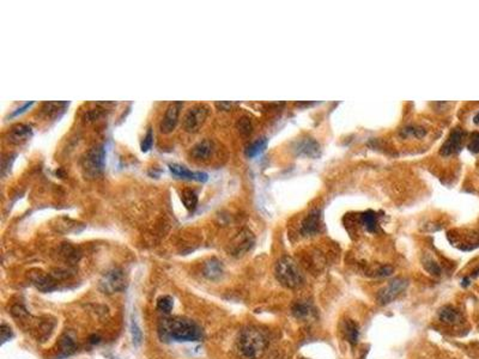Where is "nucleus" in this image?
Instances as JSON below:
<instances>
[{
	"label": "nucleus",
	"instance_id": "nucleus-1",
	"mask_svg": "<svg viewBox=\"0 0 479 359\" xmlns=\"http://www.w3.org/2000/svg\"><path fill=\"white\" fill-rule=\"evenodd\" d=\"M158 333L164 340L174 341H198L203 337L202 330L196 322L180 316L161 321Z\"/></svg>",
	"mask_w": 479,
	"mask_h": 359
},
{
	"label": "nucleus",
	"instance_id": "nucleus-2",
	"mask_svg": "<svg viewBox=\"0 0 479 359\" xmlns=\"http://www.w3.org/2000/svg\"><path fill=\"white\" fill-rule=\"evenodd\" d=\"M269 340L266 334L259 328L249 327L241 331L237 339V348L246 359H259L265 353Z\"/></svg>",
	"mask_w": 479,
	"mask_h": 359
},
{
	"label": "nucleus",
	"instance_id": "nucleus-3",
	"mask_svg": "<svg viewBox=\"0 0 479 359\" xmlns=\"http://www.w3.org/2000/svg\"><path fill=\"white\" fill-rule=\"evenodd\" d=\"M274 273L277 280L288 288H297L304 283L302 271L296 261L290 256H283L277 261Z\"/></svg>",
	"mask_w": 479,
	"mask_h": 359
},
{
	"label": "nucleus",
	"instance_id": "nucleus-4",
	"mask_svg": "<svg viewBox=\"0 0 479 359\" xmlns=\"http://www.w3.org/2000/svg\"><path fill=\"white\" fill-rule=\"evenodd\" d=\"M106 149L102 144L91 147L82 159V169L85 176L95 179L105 170Z\"/></svg>",
	"mask_w": 479,
	"mask_h": 359
},
{
	"label": "nucleus",
	"instance_id": "nucleus-5",
	"mask_svg": "<svg viewBox=\"0 0 479 359\" xmlns=\"http://www.w3.org/2000/svg\"><path fill=\"white\" fill-rule=\"evenodd\" d=\"M209 113V107L204 103H197L190 107L182 119V126L186 132L197 133L205 123Z\"/></svg>",
	"mask_w": 479,
	"mask_h": 359
},
{
	"label": "nucleus",
	"instance_id": "nucleus-6",
	"mask_svg": "<svg viewBox=\"0 0 479 359\" xmlns=\"http://www.w3.org/2000/svg\"><path fill=\"white\" fill-rule=\"evenodd\" d=\"M126 276L120 268H113L103 274L99 283V288L103 293L112 295L126 288Z\"/></svg>",
	"mask_w": 479,
	"mask_h": 359
},
{
	"label": "nucleus",
	"instance_id": "nucleus-7",
	"mask_svg": "<svg viewBox=\"0 0 479 359\" xmlns=\"http://www.w3.org/2000/svg\"><path fill=\"white\" fill-rule=\"evenodd\" d=\"M254 243H256V237H254L252 231L243 229L230 241L227 250L231 256L241 257L252 249Z\"/></svg>",
	"mask_w": 479,
	"mask_h": 359
},
{
	"label": "nucleus",
	"instance_id": "nucleus-8",
	"mask_svg": "<svg viewBox=\"0 0 479 359\" xmlns=\"http://www.w3.org/2000/svg\"><path fill=\"white\" fill-rule=\"evenodd\" d=\"M408 281L404 278H395L387 286L381 288L376 295V302L380 305H387L393 302L395 298H398L403 293V291L406 290Z\"/></svg>",
	"mask_w": 479,
	"mask_h": 359
},
{
	"label": "nucleus",
	"instance_id": "nucleus-9",
	"mask_svg": "<svg viewBox=\"0 0 479 359\" xmlns=\"http://www.w3.org/2000/svg\"><path fill=\"white\" fill-rule=\"evenodd\" d=\"M183 107V102H173L170 103L167 108L166 113H164V116L161 121L159 125V129L161 132L164 134H169L172 133L175 127L179 122V116H180V112Z\"/></svg>",
	"mask_w": 479,
	"mask_h": 359
},
{
	"label": "nucleus",
	"instance_id": "nucleus-10",
	"mask_svg": "<svg viewBox=\"0 0 479 359\" xmlns=\"http://www.w3.org/2000/svg\"><path fill=\"white\" fill-rule=\"evenodd\" d=\"M466 139V133L460 128H455L453 132L450 134L447 140L441 146L440 153L443 156H451L454 153H458L464 146V142Z\"/></svg>",
	"mask_w": 479,
	"mask_h": 359
},
{
	"label": "nucleus",
	"instance_id": "nucleus-11",
	"mask_svg": "<svg viewBox=\"0 0 479 359\" xmlns=\"http://www.w3.org/2000/svg\"><path fill=\"white\" fill-rule=\"evenodd\" d=\"M321 226H323V220H321V211L313 210L308 216L304 218L301 225V233L303 236H311L320 233Z\"/></svg>",
	"mask_w": 479,
	"mask_h": 359
},
{
	"label": "nucleus",
	"instance_id": "nucleus-12",
	"mask_svg": "<svg viewBox=\"0 0 479 359\" xmlns=\"http://www.w3.org/2000/svg\"><path fill=\"white\" fill-rule=\"evenodd\" d=\"M33 137V128L31 126L25 125V123H17L10 129L8 139L9 143L13 144V145H22L28 142V140Z\"/></svg>",
	"mask_w": 479,
	"mask_h": 359
},
{
	"label": "nucleus",
	"instance_id": "nucleus-13",
	"mask_svg": "<svg viewBox=\"0 0 479 359\" xmlns=\"http://www.w3.org/2000/svg\"><path fill=\"white\" fill-rule=\"evenodd\" d=\"M169 169H170V172L173 173V175H175L176 177H180V179H183V180L205 182V181H207V179H209V175H207L206 173L192 172V170L187 169L186 167L180 166V164H176V163L169 164Z\"/></svg>",
	"mask_w": 479,
	"mask_h": 359
},
{
	"label": "nucleus",
	"instance_id": "nucleus-14",
	"mask_svg": "<svg viewBox=\"0 0 479 359\" xmlns=\"http://www.w3.org/2000/svg\"><path fill=\"white\" fill-rule=\"evenodd\" d=\"M30 279H31L33 284L35 285L36 288H39L42 292H51V291L56 288V279L54 276L51 274L43 273V272H38V273L30 274Z\"/></svg>",
	"mask_w": 479,
	"mask_h": 359
},
{
	"label": "nucleus",
	"instance_id": "nucleus-15",
	"mask_svg": "<svg viewBox=\"0 0 479 359\" xmlns=\"http://www.w3.org/2000/svg\"><path fill=\"white\" fill-rule=\"evenodd\" d=\"M295 150L300 156H307L310 158H316L320 156V144L313 138L301 139L300 142H297Z\"/></svg>",
	"mask_w": 479,
	"mask_h": 359
},
{
	"label": "nucleus",
	"instance_id": "nucleus-16",
	"mask_svg": "<svg viewBox=\"0 0 479 359\" xmlns=\"http://www.w3.org/2000/svg\"><path fill=\"white\" fill-rule=\"evenodd\" d=\"M214 150L213 143L209 139H204L197 143L189 151V155L196 160H206L212 156Z\"/></svg>",
	"mask_w": 479,
	"mask_h": 359
},
{
	"label": "nucleus",
	"instance_id": "nucleus-17",
	"mask_svg": "<svg viewBox=\"0 0 479 359\" xmlns=\"http://www.w3.org/2000/svg\"><path fill=\"white\" fill-rule=\"evenodd\" d=\"M203 272H204V276H205L207 279L217 280L222 277V274L224 272L223 264L220 263L219 260L212 257V259L207 260L206 263L204 264Z\"/></svg>",
	"mask_w": 479,
	"mask_h": 359
},
{
	"label": "nucleus",
	"instance_id": "nucleus-18",
	"mask_svg": "<svg viewBox=\"0 0 479 359\" xmlns=\"http://www.w3.org/2000/svg\"><path fill=\"white\" fill-rule=\"evenodd\" d=\"M267 144H269V140H267L266 137H261V138H258L257 140H254L249 144L248 146L246 147L244 150V153L248 158H254V157L259 156L260 153H263L265 149L267 147Z\"/></svg>",
	"mask_w": 479,
	"mask_h": 359
},
{
	"label": "nucleus",
	"instance_id": "nucleus-19",
	"mask_svg": "<svg viewBox=\"0 0 479 359\" xmlns=\"http://www.w3.org/2000/svg\"><path fill=\"white\" fill-rule=\"evenodd\" d=\"M361 224L368 233H376L378 229V216L374 211H367L362 213Z\"/></svg>",
	"mask_w": 479,
	"mask_h": 359
},
{
	"label": "nucleus",
	"instance_id": "nucleus-20",
	"mask_svg": "<svg viewBox=\"0 0 479 359\" xmlns=\"http://www.w3.org/2000/svg\"><path fill=\"white\" fill-rule=\"evenodd\" d=\"M438 317H440V320L443 322V323L447 324H455L460 321V314H459V311L455 310L451 305H445V307L442 308L440 313H438Z\"/></svg>",
	"mask_w": 479,
	"mask_h": 359
},
{
	"label": "nucleus",
	"instance_id": "nucleus-21",
	"mask_svg": "<svg viewBox=\"0 0 479 359\" xmlns=\"http://www.w3.org/2000/svg\"><path fill=\"white\" fill-rule=\"evenodd\" d=\"M69 106L68 102H47L42 107V112L46 114L47 116L56 117L60 116V113L65 112V108Z\"/></svg>",
	"mask_w": 479,
	"mask_h": 359
},
{
	"label": "nucleus",
	"instance_id": "nucleus-22",
	"mask_svg": "<svg viewBox=\"0 0 479 359\" xmlns=\"http://www.w3.org/2000/svg\"><path fill=\"white\" fill-rule=\"evenodd\" d=\"M181 201L185 205V207L189 212H193L197 209L198 205V195L192 189H183L181 193Z\"/></svg>",
	"mask_w": 479,
	"mask_h": 359
},
{
	"label": "nucleus",
	"instance_id": "nucleus-23",
	"mask_svg": "<svg viewBox=\"0 0 479 359\" xmlns=\"http://www.w3.org/2000/svg\"><path fill=\"white\" fill-rule=\"evenodd\" d=\"M59 347H60V352H61V354L63 355V357L75 353V351H76L75 341H73L68 334H63L62 337L60 338Z\"/></svg>",
	"mask_w": 479,
	"mask_h": 359
},
{
	"label": "nucleus",
	"instance_id": "nucleus-24",
	"mask_svg": "<svg viewBox=\"0 0 479 359\" xmlns=\"http://www.w3.org/2000/svg\"><path fill=\"white\" fill-rule=\"evenodd\" d=\"M345 333H346L347 341L355 346L358 343V337H360V331H358V326L353 320H349L346 322V328H345Z\"/></svg>",
	"mask_w": 479,
	"mask_h": 359
},
{
	"label": "nucleus",
	"instance_id": "nucleus-25",
	"mask_svg": "<svg viewBox=\"0 0 479 359\" xmlns=\"http://www.w3.org/2000/svg\"><path fill=\"white\" fill-rule=\"evenodd\" d=\"M425 133H427V130L421 126H407L400 132L403 137H416V138H422L425 136Z\"/></svg>",
	"mask_w": 479,
	"mask_h": 359
},
{
	"label": "nucleus",
	"instance_id": "nucleus-26",
	"mask_svg": "<svg viewBox=\"0 0 479 359\" xmlns=\"http://www.w3.org/2000/svg\"><path fill=\"white\" fill-rule=\"evenodd\" d=\"M173 307H174V301L170 296L159 297L158 301H157V308H158V310H161L164 314H169L170 311L173 310Z\"/></svg>",
	"mask_w": 479,
	"mask_h": 359
},
{
	"label": "nucleus",
	"instance_id": "nucleus-27",
	"mask_svg": "<svg viewBox=\"0 0 479 359\" xmlns=\"http://www.w3.org/2000/svg\"><path fill=\"white\" fill-rule=\"evenodd\" d=\"M236 126H237V129L240 130V133L243 134V136H248V134L252 133V130H253L252 121H250L249 117H247V116H242L241 119H239Z\"/></svg>",
	"mask_w": 479,
	"mask_h": 359
},
{
	"label": "nucleus",
	"instance_id": "nucleus-28",
	"mask_svg": "<svg viewBox=\"0 0 479 359\" xmlns=\"http://www.w3.org/2000/svg\"><path fill=\"white\" fill-rule=\"evenodd\" d=\"M310 313V308L307 303H296L293 307V314L295 317L297 318H304L307 317Z\"/></svg>",
	"mask_w": 479,
	"mask_h": 359
},
{
	"label": "nucleus",
	"instance_id": "nucleus-29",
	"mask_svg": "<svg viewBox=\"0 0 479 359\" xmlns=\"http://www.w3.org/2000/svg\"><path fill=\"white\" fill-rule=\"evenodd\" d=\"M423 266L425 270L430 274H433V276H440L441 274L440 265H438L436 261H434V259H431V257H425L423 261Z\"/></svg>",
	"mask_w": 479,
	"mask_h": 359
},
{
	"label": "nucleus",
	"instance_id": "nucleus-30",
	"mask_svg": "<svg viewBox=\"0 0 479 359\" xmlns=\"http://www.w3.org/2000/svg\"><path fill=\"white\" fill-rule=\"evenodd\" d=\"M131 333H132L133 344H135L136 346H138V345H140V343H142L143 334H142V331H140V328L138 326V323H137V321L133 320V318L131 320Z\"/></svg>",
	"mask_w": 479,
	"mask_h": 359
},
{
	"label": "nucleus",
	"instance_id": "nucleus-31",
	"mask_svg": "<svg viewBox=\"0 0 479 359\" xmlns=\"http://www.w3.org/2000/svg\"><path fill=\"white\" fill-rule=\"evenodd\" d=\"M152 144H153V133H152V129L149 128L145 134V137L143 138L142 145H140L143 152H147V151L151 149Z\"/></svg>",
	"mask_w": 479,
	"mask_h": 359
},
{
	"label": "nucleus",
	"instance_id": "nucleus-32",
	"mask_svg": "<svg viewBox=\"0 0 479 359\" xmlns=\"http://www.w3.org/2000/svg\"><path fill=\"white\" fill-rule=\"evenodd\" d=\"M467 147L471 152H473V153L479 152V132H473L471 134L470 139H468Z\"/></svg>",
	"mask_w": 479,
	"mask_h": 359
},
{
	"label": "nucleus",
	"instance_id": "nucleus-33",
	"mask_svg": "<svg viewBox=\"0 0 479 359\" xmlns=\"http://www.w3.org/2000/svg\"><path fill=\"white\" fill-rule=\"evenodd\" d=\"M0 335H2V344H5L6 341L12 338V330L8 324L3 323L2 326H0Z\"/></svg>",
	"mask_w": 479,
	"mask_h": 359
},
{
	"label": "nucleus",
	"instance_id": "nucleus-34",
	"mask_svg": "<svg viewBox=\"0 0 479 359\" xmlns=\"http://www.w3.org/2000/svg\"><path fill=\"white\" fill-rule=\"evenodd\" d=\"M394 268L390 266V265H385V266H381L380 270L377 271V276L378 277H388L393 273Z\"/></svg>",
	"mask_w": 479,
	"mask_h": 359
},
{
	"label": "nucleus",
	"instance_id": "nucleus-35",
	"mask_svg": "<svg viewBox=\"0 0 479 359\" xmlns=\"http://www.w3.org/2000/svg\"><path fill=\"white\" fill-rule=\"evenodd\" d=\"M33 105H34V102H26V103H24V105H23V106L21 107V108H17V109H16V110H15V112H13V113L11 114V117H12V116H16V115H18V114H22V113H24V112H25V110H26V109H29V108H30V107H31Z\"/></svg>",
	"mask_w": 479,
	"mask_h": 359
},
{
	"label": "nucleus",
	"instance_id": "nucleus-36",
	"mask_svg": "<svg viewBox=\"0 0 479 359\" xmlns=\"http://www.w3.org/2000/svg\"><path fill=\"white\" fill-rule=\"evenodd\" d=\"M236 103L233 102H216V107L219 108L220 110H230L231 107L235 106Z\"/></svg>",
	"mask_w": 479,
	"mask_h": 359
},
{
	"label": "nucleus",
	"instance_id": "nucleus-37",
	"mask_svg": "<svg viewBox=\"0 0 479 359\" xmlns=\"http://www.w3.org/2000/svg\"><path fill=\"white\" fill-rule=\"evenodd\" d=\"M474 122H475V123H479V113L477 114V115L474 116Z\"/></svg>",
	"mask_w": 479,
	"mask_h": 359
}]
</instances>
